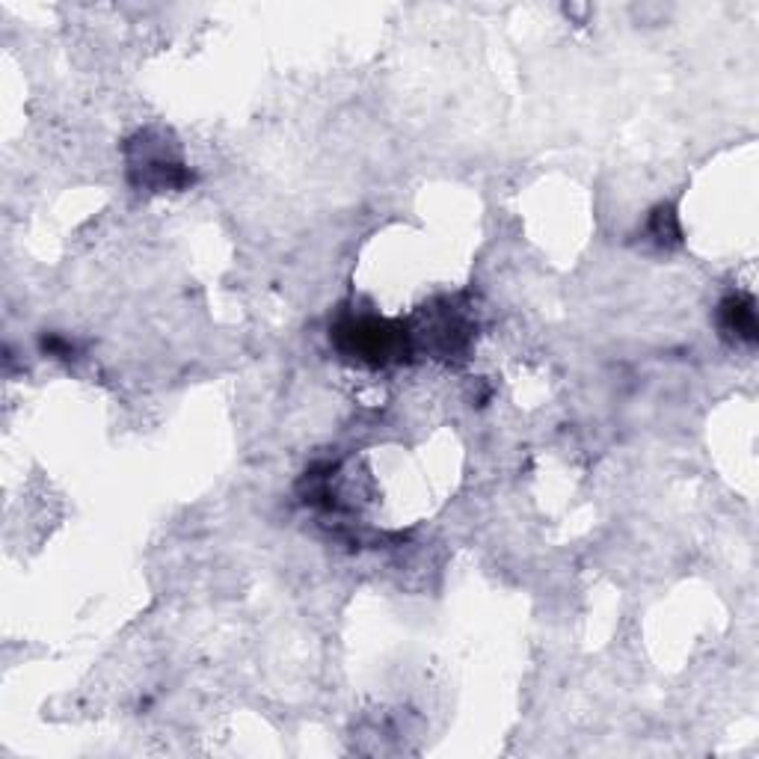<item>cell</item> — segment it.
<instances>
[{
	"label": "cell",
	"instance_id": "obj_1",
	"mask_svg": "<svg viewBox=\"0 0 759 759\" xmlns=\"http://www.w3.org/2000/svg\"><path fill=\"white\" fill-rule=\"evenodd\" d=\"M724 330L736 341H754L757 338V315H754V303L745 297H730L724 306Z\"/></svg>",
	"mask_w": 759,
	"mask_h": 759
}]
</instances>
